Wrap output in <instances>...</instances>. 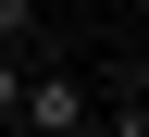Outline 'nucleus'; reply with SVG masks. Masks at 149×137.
I'll list each match as a JSON object with an SVG mask.
<instances>
[{
  "label": "nucleus",
  "instance_id": "f257e3e1",
  "mask_svg": "<svg viewBox=\"0 0 149 137\" xmlns=\"http://www.w3.org/2000/svg\"><path fill=\"white\" fill-rule=\"evenodd\" d=\"M13 112H25L37 137H74V125H87V100H74V75H25V100H13Z\"/></svg>",
  "mask_w": 149,
  "mask_h": 137
},
{
  "label": "nucleus",
  "instance_id": "f03ea898",
  "mask_svg": "<svg viewBox=\"0 0 149 137\" xmlns=\"http://www.w3.org/2000/svg\"><path fill=\"white\" fill-rule=\"evenodd\" d=\"M13 100H25V63H13V37H0V125H13Z\"/></svg>",
  "mask_w": 149,
  "mask_h": 137
},
{
  "label": "nucleus",
  "instance_id": "7ed1b4c3",
  "mask_svg": "<svg viewBox=\"0 0 149 137\" xmlns=\"http://www.w3.org/2000/svg\"><path fill=\"white\" fill-rule=\"evenodd\" d=\"M0 37H37V0H0Z\"/></svg>",
  "mask_w": 149,
  "mask_h": 137
}]
</instances>
